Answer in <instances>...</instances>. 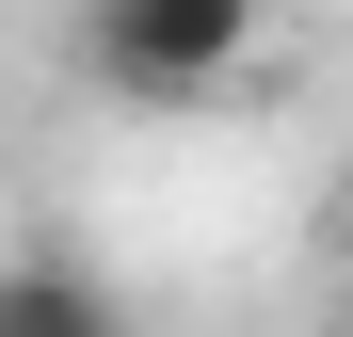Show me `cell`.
Instances as JSON below:
<instances>
[{"mask_svg":"<svg viewBox=\"0 0 353 337\" xmlns=\"http://www.w3.org/2000/svg\"><path fill=\"white\" fill-rule=\"evenodd\" d=\"M257 0H81V81L97 96H209L241 81Z\"/></svg>","mask_w":353,"mask_h":337,"instance_id":"obj_1","label":"cell"},{"mask_svg":"<svg viewBox=\"0 0 353 337\" xmlns=\"http://www.w3.org/2000/svg\"><path fill=\"white\" fill-rule=\"evenodd\" d=\"M0 337H129V305H112L81 257L17 241V257H0Z\"/></svg>","mask_w":353,"mask_h":337,"instance_id":"obj_2","label":"cell"},{"mask_svg":"<svg viewBox=\"0 0 353 337\" xmlns=\"http://www.w3.org/2000/svg\"><path fill=\"white\" fill-rule=\"evenodd\" d=\"M337 273H353V193H337Z\"/></svg>","mask_w":353,"mask_h":337,"instance_id":"obj_3","label":"cell"}]
</instances>
